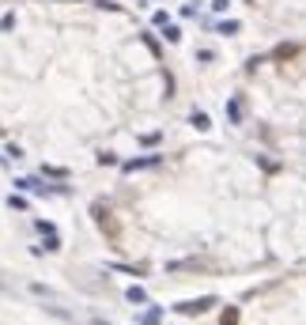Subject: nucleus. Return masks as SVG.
Wrapping results in <instances>:
<instances>
[{
  "instance_id": "obj_1",
  "label": "nucleus",
  "mask_w": 306,
  "mask_h": 325,
  "mask_svg": "<svg viewBox=\"0 0 306 325\" xmlns=\"http://www.w3.org/2000/svg\"><path fill=\"white\" fill-rule=\"evenodd\" d=\"M208 307H216V299H212V295H204V299H189V303H178V314H204Z\"/></svg>"
},
{
  "instance_id": "obj_2",
  "label": "nucleus",
  "mask_w": 306,
  "mask_h": 325,
  "mask_svg": "<svg viewBox=\"0 0 306 325\" xmlns=\"http://www.w3.org/2000/svg\"><path fill=\"white\" fill-rule=\"evenodd\" d=\"M148 167H159V155H144V159H129V163H125V174H136V170H148Z\"/></svg>"
},
{
  "instance_id": "obj_3",
  "label": "nucleus",
  "mask_w": 306,
  "mask_h": 325,
  "mask_svg": "<svg viewBox=\"0 0 306 325\" xmlns=\"http://www.w3.org/2000/svg\"><path fill=\"white\" fill-rule=\"evenodd\" d=\"M15 189H23V193H53V189H50V185H42L38 178H19V181H15Z\"/></svg>"
},
{
  "instance_id": "obj_4",
  "label": "nucleus",
  "mask_w": 306,
  "mask_h": 325,
  "mask_svg": "<svg viewBox=\"0 0 306 325\" xmlns=\"http://www.w3.org/2000/svg\"><path fill=\"white\" fill-rule=\"evenodd\" d=\"M189 125L204 132V129H212V121H208V113H204V110H193V113H189Z\"/></svg>"
},
{
  "instance_id": "obj_5",
  "label": "nucleus",
  "mask_w": 306,
  "mask_h": 325,
  "mask_svg": "<svg viewBox=\"0 0 306 325\" xmlns=\"http://www.w3.org/2000/svg\"><path fill=\"white\" fill-rule=\"evenodd\" d=\"M227 118H231V125L242 121V99H231V102H227Z\"/></svg>"
},
{
  "instance_id": "obj_6",
  "label": "nucleus",
  "mask_w": 306,
  "mask_h": 325,
  "mask_svg": "<svg viewBox=\"0 0 306 325\" xmlns=\"http://www.w3.org/2000/svg\"><path fill=\"white\" fill-rule=\"evenodd\" d=\"M125 299H129V303H136V307H140V303H148V291L140 288V284H132V288L125 291Z\"/></svg>"
},
{
  "instance_id": "obj_7",
  "label": "nucleus",
  "mask_w": 306,
  "mask_h": 325,
  "mask_svg": "<svg viewBox=\"0 0 306 325\" xmlns=\"http://www.w3.org/2000/svg\"><path fill=\"white\" fill-rule=\"evenodd\" d=\"M159 310H162V307H151V310H144V314H140V325H159Z\"/></svg>"
},
{
  "instance_id": "obj_8",
  "label": "nucleus",
  "mask_w": 306,
  "mask_h": 325,
  "mask_svg": "<svg viewBox=\"0 0 306 325\" xmlns=\"http://www.w3.org/2000/svg\"><path fill=\"white\" fill-rule=\"evenodd\" d=\"M219 34H238V19H223V23H219Z\"/></svg>"
},
{
  "instance_id": "obj_9",
  "label": "nucleus",
  "mask_w": 306,
  "mask_h": 325,
  "mask_svg": "<svg viewBox=\"0 0 306 325\" xmlns=\"http://www.w3.org/2000/svg\"><path fill=\"white\" fill-rule=\"evenodd\" d=\"M162 38H167V42H181V31H178V27H162Z\"/></svg>"
},
{
  "instance_id": "obj_10",
  "label": "nucleus",
  "mask_w": 306,
  "mask_h": 325,
  "mask_svg": "<svg viewBox=\"0 0 306 325\" xmlns=\"http://www.w3.org/2000/svg\"><path fill=\"white\" fill-rule=\"evenodd\" d=\"M8 208H19V212H27V197L12 193V197H8Z\"/></svg>"
},
{
  "instance_id": "obj_11",
  "label": "nucleus",
  "mask_w": 306,
  "mask_h": 325,
  "mask_svg": "<svg viewBox=\"0 0 306 325\" xmlns=\"http://www.w3.org/2000/svg\"><path fill=\"white\" fill-rule=\"evenodd\" d=\"M45 250H61V238H57V235H45Z\"/></svg>"
},
{
  "instance_id": "obj_12",
  "label": "nucleus",
  "mask_w": 306,
  "mask_h": 325,
  "mask_svg": "<svg viewBox=\"0 0 306 325\" xmlns=\"http://www.w3.org/2000/svg\"><path fill=\"white\" fill-rule=\"evenodd\" d=\"M34 227H38V231H42V235H57V231H53V223H45V219H38Z\"/></svg>"
},
{
  "instance_id": "obj_13",
  "label": "nucleus",
  "mask_w": 306,
  "mask_h": 325,
  "mask_svg": "<svg viewBox=\"0 0 306 325\" xmlns=\"http://www.w3.org/2000/svg\"><path fill=\"white\" fill-rule=\"evenodd\" d=\"M42 174H50V178H64V170H61V167H42Z\"/></svg>"
},
{
  "instance_id": "obj_14",
  "label": "nucleus",
  "mask_w": 306,
  "mask_h": 325,
  "mask_svg": "<svg viewBox=\"0 0 306 325\" xmlns=\"http://www.w3.org/2000/svg\"><path fill=\"white\" fill-rule=\"evenodd\" d=\"M227 4H231V0H212V8H216V12H227Z\"/></svg>"
}]
</instances>
